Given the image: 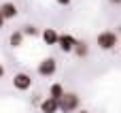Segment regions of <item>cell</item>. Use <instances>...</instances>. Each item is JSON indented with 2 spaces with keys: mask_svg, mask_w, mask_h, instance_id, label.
I'll use <instances>...</instances> for the list:
<instances>
[{
  "mask_svg": "<svg viewBox=\"0 0 121 113\" xmlns=\"http://www.w3.org/2000/svg\"><path fill=\"white\" fill-rule=\"evenodd\" d=\"M55 71H57L55 58H45V60L38 64V75H40V77H51Z\"/></svg>",
  "mask_w": 121,
  "mask_h": 113,
  "instance_id": "3957f363",
  "label": "cell"
},
{
  "mask_svg": "<svg viewBox=\"0 0 121 113\" xmlns=\"http://www.w3.org/2000/svg\"><path fill=\"white\" fill-rule=\"evenodd\" d=\"M2 75H4V66L0 64V79H2Z\"/></svg>",
  "mask_w": 121,
  "mask_h": 113,
  "instance_id": "5bb4252c",
  "label": "cell"
},
{
  "mask_svg": "<svg viewBox=\"0 0 121 113\" xmlns=\"http://www.w3.org/2000/svg\"><path fill=\"white\" fill-rule=\"evenodd\" d=\"M79 113H89V111H79Z\"/></svg>",
  "mask_w": 121,
  "mask_h": 113,
  "instance_id": "e0dca14e",
  "label": "cell"
},
{
  "mask_svg": "<svg viewBox=\"0 0 121 113\" xmlns=\"http://www.w3.org/2000/svg\"><path fill=\"white\" fill-rule=\"evenodd\" d=\"M79 96L74 94V92H66L64 94V98L60 100V111L62 113H72V111H77L79 109Z\"/></svg>",
  "mask_w": 121,
  "mask_h": 113,
  "instance_id": "7a4b0ae2",
  "label": "cell"
},
{
  "mask_svg": "<svg viewBox=\"0 0 121 113\" xmlns=\"http://www.w3.org/2000/svg\"><path fill=\"white\" fill-rule=\"evenodd\" d=\"M60 4H70V0H57Z\"/></svg>",
  "mask_w": 121,
  "mask_h": 113,
  "instance_id": "4fadbf2b",
  "label": "cell"
},
{
  "mask_svg": "<svg viewBox=\"0 0 121 113\" xmlns=\"http://www.w3.org/2000/svg\"><path fill=\"white\" fill-rule=\"evenodd\" d=\"M13 85H15V90L26 92V90H30V85H32V77H30L28 73H17V75L13 77Z\"/></svg>",
  "mask_w": 121,
  "mask_h": 113,
  "instance_id": "277c9868",
  "label": "cell"
},
{
  "mask_svg": "<svg viewBox=\"0 0 121 113\" xmlns=\"http://www.w3.org/2000/svg\"><path fill=\"white\" fill-rule=\"evenodd\" d=\"M111 2H115V4H119V2H121V0H111Z\"/></svg>",
  "mask_w": 121,
  "mask_h": 113,
  "instance_id": "2e32d148",
  "label": "cell"
},
{
  "mask_svg": "<svg viewBox=\"0 0 121 113\" xmlns=\"http://www.w3.org/2000/svg\"><path fill=\"white\" fill-rule=\"evenodd\" d=\"M77 43H79V41H74L70 34H62V36H60V49H62L64 53H68V51H74Z\"/></svg>",
  "mask_w": 121,
  "mask_h": 113,
  "instance_id": "8992f818",
  "label": "cell"
},
{
  "mask_svg": "<svg viewBox=\"0 0 121 113\" xmlns=\"http://www.w3.org/2000/svg\"><path fill=\"white\" fill-rule=\"evenodd\" d=\"M64 94H66V92H64L62 83H53V85L49 88V96H51V98H55V100H62V98H64Z\"/></svg>",
  "mask_w": 121,
  "mask_h": 113,
  "instance_id": "9c48e42d",
  "label": "cell"
},
{
  "mask_svg": "<svg viewBox=\"0 0 121 113\" xmlns=\"http://www.w3.org/2000/svg\"><path fill=\"white\" fill-rule=\"evenodd\" d=\"M0 15H2L4 19H13V17L17 15V6H15L13 2H2V4H0Z\"/></svg>",
  "mask_w": 121,
  "mask_h": 113,
  "instance_id": "52a82bcc",
  "label": "cell"
},
{
  "mask_svg": "<svg viewBox=\"0 0 121 113\" xmlns=\"http://www.w3.org/2000/svg\"><path fill=\"white\" fill-rule=\"evenodd\" d=\"M40 111H43V113H57V111H60V100L47 96V98L40 103Z\"/></svg>",
  "mask_w": 121,
  "mask_h": 113,
  "instance_id": "5b68a950",
  "label": "cell"
},
{
  "mask_svg": "<svg viewBox=\"0 0 121 113\" xmlns=\"http://www.w3.org/2000/svg\"><path fill=\"white\" fill-rule=\"evenodd\" d=\"M60 36H62V34H57L53 28H47V30L43 32V38H45L47 45H60Z\"/></svg>",
  "mask_w": 121,
  "mask_h": 113,
  "instance_id": "ba28073f",
  "label": "cell"
},
{
  "mask_svg": "<svg viewBox=\"0 0 121 113\" xmlns=\"http://www.w3.org/2000/svg\"><path fill=\"white\" fill-rule=\"evenodd\" d=\"M74 53H77L79 58H85V56L89 53V47H87V43H85V41H79V43H77V47H74Z\"/></svg>",
  "mask_w": 121,
  "mask_h": 113,
  "instance_id": "30bf717a",
  "label": "cell"
},
{
  "mask_svg": "<svg viewBox=\"0 0 121 113\" xmlns=\"http://www.w3.org/2000/svg\"><path fill=\"white\" fill-rule=\"evenodd\" d=\"M9 41H11V45H13V47H19V45H21V41H23V32H13Z\"/></svg>",
  "mask_w": 121,
  "mask_h": 113,
  "instance_id": "8fae6325",
  "label": "cell"
},
{
  "mask_svg": "<svg viewBox=\"0 0 121 113\" xmlns=\"http://www.w3.org/2000/svg\"><path fill=\"white\" fill-rule=\"evenodd\" d=\"M98 45H100V49H104V51H111V49H115L117 47V32H111V30H104V32H100L98 34Z\"/></svg>",
  "mask_w": 121,
  "mask_h": 113,
  "instance_id": "6da1fadb",
  "label": "cell"
},
{
  "mask_svg": "<svg viewBox=\"0 0 121 113\" xmlns=\"http://www.w3.org/2000/svg\"><path fill=\"white\" fill-rule=\"evenodd\" d=\"M23 34H28V36H36L38 34V28H34V26H23V30H21Z\"/></svg>",
  "mask_w": 121,
  "mask_h": 113,
  "instance_id": "7c38bea8",
  "label": "cell"
},
{
  "mask_svg": "<svg viewBox=\"0 0 121 113\" xmlns=\"http://www.w3.org/2000/svg\"><path fill=\"white\" fill-rule=\"evenodd\" d=\"M2 26H4V17L0 15V28H2Z\"/></svg>",
  "mask_w": 121,
  "mask_h": 113,
  "instance_id": "9a60e30c",
  "label": "cell"
}]
</instances>
